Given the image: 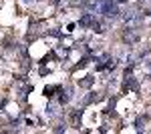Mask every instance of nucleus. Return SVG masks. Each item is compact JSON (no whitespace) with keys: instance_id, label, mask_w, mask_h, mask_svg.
<instances>
[{"instance_id":"nucleus-1","label":"nucleus","mask_w":151,"mask_h":134,"mask_svg":"<svg viewBox=\"0 0 151 134\" xmlns=\"http://www.w3.org/2000/svg\"><path fill=\"white\" fill-rule=\"evenodd\" d=\"M101 14H105L109 20L111 18H117L119 16V8H117V2H113V0H105L103 6H101Z\"/></svg>"},{"instance_id":"nucleus-2","label":"nucleus","mask_w":151,"mask_h":134,"mask_svg":"<svg viewBox=\"0 0 151 134\" xmlns=\"http://www.w3.org/2000/svg\"><path fill=\"white\" fill-rule=\"evenodd\" d=\"M137 40H139L137 30H135V28H131V26H129V28H125V32H123V42H125V44H129V46H133Z\"/></svg>"},{"instance_id":"nucleus-3","label":"nucleus","mask_w":151,"mask_h":134,"mask_svg":"<svg viewBox=\"0 0 151 134\" xmlns=\"http://www.w3.org/2000/svg\"><path fill=\"white\" fill-rule=\"evenodd\" d=\"M81 114H83L81 108H77V110H73L69 114V122L73 128H81Z\"/></svg>"},{"instance_id":"nucleus-4","label":"nucleus","mask_w":151,"mask_h":134,"mask_svg":"<svg viewBox=\"0 0 151 134\" xmlns=\"http://www.w3.org/2000/svg\"><path fill=\"white\" fill-rule=\"evenodd\" d=\"M93 22H95V14H93V12H87V14H83V16H81L79 26H81V28H89V26H93Z\"/></svg>"},{"instance_id":"nucleus-5","label":"nucleus","mask_w":151,"mask_h":134,"mask_svg":"<svg viewBox=\"0 0 151 134\" xmlns=\"http://www.w3.org/2000/svg\"><path fill=\"white\" fill-rule=\"evenodd\" d=\"M123 20H125L127 24L137 22V20H139V16H137V10H135V8H129V10L123 14Z\"/></svg>"},{"instance_id":"nucleus-6","label":"nucleus","mask_w":151,"mask_h":134,"mask_svg":"<svg viewBox=\"0 0 151 134\" xmlns=\"http://www.w3.org/2000/svg\"><path fill=\"white\" fill-rule=\"evenodd\" d=\"M127 90H137V80L133 76H129V74L125 78V82H123V92H127Z\"/></svg>"},{"instance_id":"nucleus-7","label":"nucleus","mask_w":151,"mask_h":134,"mask_svg":"<svg viewBox=\"0 0 151 134\" xmlns=\"http://www.w3.org/2000/svg\"><path fill=\"white\" fill-rule=\"evenodd\" d=\"M58 92H60V98H58V102H60V104H67V102L70 100V88H60Z\"/></svg>"},{"instance_id":"nucleus-8","label":"nucleus","mask_w":151,"mask_h":134,"mask_svg":"<svg viewBox=\"0 0 151 134\" xmlns=\"http://www.w3.org/2000/svg\"><path fill=\"white\" fill-rule=\"evenodd\" d=\"M101 98H103V96H101L99 92H97V94H95V92H91V94L85 98V104H93V102H99Z\"/></svg>"},{"instance_id":"nucleus-9","label":"nucleus","mask_w":151,"mask_h":134,"mask_svg":"<svg viewBox=\"0 0 151 134\" xmlns=\"http://www.w3.org/2000/svg\"><path fill=\"white\" fill-rule=\"evenodd\" d=\"M93 82H95L93 76H85V78H83L81 82H79V84H81L83 88H91V86H93Z\"/></svg>"},{"instance_id":"nucleus-10","label":"nucleus","mask_w":151,"mask_h":134,"mask_svg":"<svg viewBox=\"0 0 151 134\" xmlns=\"http://www.w3.org/2000/svg\"><path fill=\"white\" fill-rule=\"evenodd\" d=\"M58 90H60V86H47L45 88V96L50 98V96H55V92H58Z\"/></svg>"},{"instance_id":"nucleus-11","label":"nucleus","mask_w":151,"mask_h":134,"mask_svg":"<svg viewBox=\"0 0 151 134\" xmlns=\"http://www.w3.org/2000/svg\"><path fill=\"white\" fill-rule=\"evenodd\" d=\"M143 122H145V116H139V118H137V122H135V128H137V130H143Z\"/></svg>"},{"instance_id":"nucleus-12","label":"nucleus","mask_w":151,"mask_h":134,"mask_svg":"<svg viewBox=\"0 0 151 134\" xmlns=\"http://www.w3.org/2000/svg\"><path fill=\"white\" fill-rule=\"evenodd\" d=\"M47 114H48V116H57V106H55V104H50V106L47 108Z\"/></svg>"},{"instance_id":"nucleus-13","label":"nucleus","mask_w":151,"mask_h":134,"mask_svg":"<svg viewBox=\"0 0 151 134\" xmlns=\"http://www.w3.org/2000/svg\"><path fill=\"white\" fill-rule=\"evenodd\" d=\"M50 36H55V38H60V32H58V28H55V30H50Z\"/></svg>"},{"instance_id":"nucleus-14","label":"nucleus","mask_w":151,"mask_h":134,"mask_svg":"<svg viewBox=\"0 0 151 134\" xmlns=\"http://www.w3.org/2000/svg\"><path fill=\"white\" fill-rule=\"evenodd\" d=\"M63 130H65V126H63V124H57V126H55V132H63Z\"/></svg>"},{"instance_id":"nucleus-15","label":"nucleus","mask_w":151,"mask_h":134,"mask_svg":"<svg viewBox=\"0 0 151 134\" xmlns=\"http://www.w3.org/2000/svg\"><path fill=\"white\" fill-rule=\"evenodd\" d=\"M22 2H35V0H22Z\"/></svg>"},{"instance_id":"nucleus-16","label":"nucleus","mask_w":151,"mask_h":134,"mask_svg":"<svg viewBox=\"0 0 151 134\" xmlns=\"http://www.w3.org/2000/svg\"><path fill=\"white\" fill-rule=\"evenodd\" d=\"M117 2H127V0H117Z\"/></svg>"}]
</instances>
